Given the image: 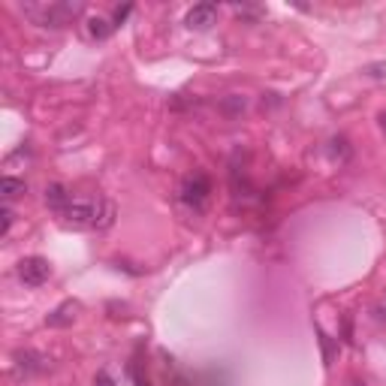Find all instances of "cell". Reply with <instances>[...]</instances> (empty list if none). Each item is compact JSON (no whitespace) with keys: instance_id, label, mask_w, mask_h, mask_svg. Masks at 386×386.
I'll return each instance as SVG.
<instances>
[{"instance_id":"cell-1","label":"cell","mask_w":386,"mask_h":386,"mask_svg":"<svg viewBox=\"0 0 386 386\" xmlns=\"http://www.w3.org/2000/svg\"><path fill=\"white\" fill-rule=\"evenodd\" d=\"M112 215H115V208L100 196H85V200L73 196L70 206L60 211V221L73 230H103L112 224Z\"/></svg>"},{"instance_id":"cell-2","label":"cell","mask_w":386,"mask_h":386,"mask_svg":"<svg viewBox=\"0 0 386 386\" xmlns=\"http://www.w3.org/2000/svg\"><path fill=\"white\" fill-rule=\"evenodd\" d=\"M21 12H25V19H30L36 27H67L73 25L75 19H79L82 12H85V3H79V0H51V3H21Z\"/></svg>"},{"instance_id":"cell-3","label":"cell","mask_w":386,"mask_h":386,"mask_svg":"<svg viewBox=\"0 0 386 386\" xmlns=\"http://www.w3.org/2000/svg\"><path fill=\"white\" fill-rule=\"evenodd\" d=\"M178 200H181V206H187L191 211H206L208 200H211V178L202 169L184 176V181L178 187Z\"/></svg>"},{"instance_id":"cell-4","label":"cell","mask_w":386,"mask_h":386,"mask_svg":"<svg viewBox=\"0 0 386 386\" xmlns=\"http://www.w3.org/2000/svg\"><path fill=\"white\" fill-rule=\"evenodd\" d=\"M49 275H51V266L43 256H25V260L19 263V278L25 287H43L49 281Z\"/></svg>"},{"instance_id":"cell-5","label":"cell","mask_w":386,"mask_h":386,"mask_svg":"<svg viewBox=\"0 0 386 386\" xmlns=\"http://www.w3.org/2000/svg\"><path fill=\"white\" fill-rule=\"evenodd\" d=\"M184 25L191 30H208L211 25H217V3H196L187 10Z\"/></svg>"},{"instance_id":"cell-6","label":"cell","mask_w":386,"mask_h":386,"mask_svg":"<svg viewBox=\"0 0 386 386\" xmlns=\"http://www.w3.org/2000/svg\"><path fill=\"white\" fill-rule=\"evenodd\" d=\"M70 200H73V193L67 191L64 184H49L45 187V206H49L51 211H58V215L70 206Z\"/></svg>"},{"instance_id":"cell-7","label":"cell","mask_w":386,"mask_h":386,"mask_svg":"<svg viewBox=\"0 0 386 386\" xmlns=\"http://www.w3.org/2000/svg\"><path fill=\"white\" fill-rule=\"evenodd\" d=\"M0 193H3L6 202L19 200L21 193H27V184L21 178H12V176H3V181H0Z\"/></svg>"},{"instance_id":"cell-8","label":"cell","mask_w":386,"mask_h":386,"mask_svg":"<svg viewBox=\"0 0 386 386\" xmlns=\"http://www.w3.org/2000/svg\"><path fill=\"white\" fill-rule=\"evenodd\" d=\"M73 317H75V305L73 302H64V305L55 308V311L45 317V323H49V326H67V323H73Z\"/></svg>"},{"instance_id":"cell-9","label":"cell","mask_w":386,"mask_h":386,"mask_svg":"<svg viewBox=\"0 0 386 386\" xmlns=\"http://www.w3.org/2000/svg\"><path fill=\"white\" fill-rule=\"evenodd\" d=\"M112 30H115V25H112V21H106V19H100V15L88 21V34L94 36V40H109Z\"/></svg>"},{"instance_id":"cell-10","label":"cell","mask_w":386,"mask_h":386,"mask_svg":"<svg viewBox=\"0 0 386 386\" xmlns=\"http://www.w3.org/2000/svg\"><path fill=\"white\" fill-rule=\"evenodd\" d=\"M329 151L335 160H347V157H350V142H347L344 136H335V139L329 142Z\"/></svg>"},{"instance_id":"cell-11","label":"cell","mask_w":386,"mask_h":386,"mask_svg":"<svg viewBox=\"0 0 386 386\" xmlns=\"http://www.w3.org/2000/svg\"><path fill=\"white\" fill-rule=\"evenodd\" d=\"M224 109L230 112V115H239V112L248 109V100L245 97H239V94H230V100H224Z\"/></svg>"},{"instance_id":"cell-12","label":"cell","mask_w":386,"mask_h":386,"mask_svg":"<svg viewBox=\"0 0 386 386\" xmlns=\"http://www.w3.org/2000/svg\"><path fill=\"white\" fill-rule=\"evenodd\" d=\"M130 12H133V6H130V3L118 6V10H115V15H112V25H115V27H121L127 19H130Z\"/></svg>"},{"instance_id":"cell-13","label":"cell","mask_w":386,"mask_h":386,"mask_svg":"<svg viewBox=\"0 0 386 386\" xmlns=\"http://www.w3.org/2000/svg\"><path fill=\"white\" fill-rule=\"evenodd\" d=\"M0 217H3V221H0V236H6V232H10V226H12V208L3 206V208H0Z\"/></svg>"},{"instance_id":"cell-14","label":"cell","mask_w":386,"mask_h":386,"mask_svg":"<svg viewBox=\"0 0 386 386\" xmlns=\"http://www.w3.org/2000/svg\"><path fill=\"white\" fill-rule=\"evenodd\" d=\"M320 344H323V359H326V365L332 362V338L326 332H320Z\"/></svg>"},{"instance_id":"cell-15","label":"cell","mask_w":386,"mask_h":386,"mask_svg":"<svg viewBox=\"0 0 386 386\" xmlns=\"http://www.w3.org/2000/svg\"><path fill=\"white\" fill-rule=\"evenodd\" d=\"M94 386H112V377L106 374V372H97V377H94Z\"/></svg>"},{"instance_id":"cell-16","label":"cell","mask_w":386,"mask_h":386,"mask_svg":"<svg viewBox=\"0 0 386 386\" xmlns=\"http://www.w3.org/2000/svg\"><path fill=\"white\" fill-rule=\"evenodd\" d=\"M381 127L386 130V112H381Z\"/></svg>"}]
</instances>
